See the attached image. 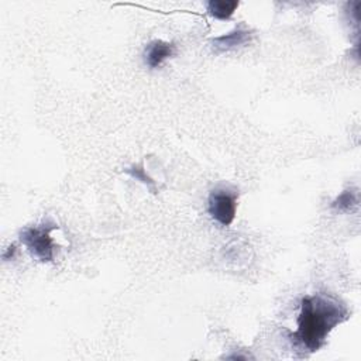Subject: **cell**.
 <instances>
[{"instance_id": "cell-5", "label": "cell", "mask_w": 361, "mask_h": 361, "mask_svg": "<svg viewBox=\"0 0 361 361\" xmlns=\"http://www.w3.org/2000/svg\"><path fill=\"white\" fill-rule=\"evenodd\" d=\"M174 44L171 43H165L161 40H156L153 43H150L146 48V64L150 68H160L165 59H168L170 57H172L174 54Z\"/></svg>"}, {"instance_id": "cell-8", "label": "cell", "mask_w": 361, "mask_h": 361, "mask_svg": "<svg viewBox=\"0 0 361 361\" xmlns=\"http://www.w3.org/2000/svg\"><path fill=\"white\" fill-rule=\"evenodd\" d=\"M357 203H358L357 192L353 189H347L333 200L332 207L339 212H347V210H351L354 206H357Z\"/></svg>"}, {"instance_id": "cell-4", "label": "cell", "mask_w": 361, "mask_h": 361, "mask_svg": "<svg viewBox=\"0 0 361 361\" xmlns=\"http://www.w3.org/2000/svg\"><path fill=\"white\" fill-rule=\"evenodd\" d=\"M251 40V33L246 29H236L225 36L221 37H216L212 44L216 52H226L230 50H235L237 47H242L247 43H250Z\"/></svg>"}, {"instance_id": "cell-7", "label": "cell", "mask_w": 361, "mask_h": 361, "mask_svg": "<svg viewBox=\"0 0 361 361\" xmlns=\"http://www.w3.org/2000/svg\"><path fill=\"white\" fill-rule=\"evenodd\" d=\"M124 172L128 174L131 178H134L135 181L142 182L153 193H157V192H159V188H157L156 181L146 172V170H144L142 164H134V165H131L130 168L124 170Z\"/></svg>"}, {"instance_id": "cell-3", "label": "cell", "mask_w": 361, "mask_h": 361, "mask_svg": "<svg viewBox=\"0 0 361 361\" xmlns=\"http://www.w3.org/2000/svg\"><path fill=\"white\" fill-rule=\"evenodd\" d=\"M239 193L229 186L214 188L209 195L207 210L212 218L222 226L233 223L237 210Z\"/></svg>"}, {"instance_id": "cell-6", "label": "cell", "mask_w": 361, "mask_h": 361, "mask_svg": "<svg viewBox=\"0 0 361 361\" xmlns=\"http://www.w3.org/2000/svg\"><path fill=\"white\" fill-rule=\"evenodd\" d=\"M239 8V2H228V0H212L207 3V12L219 20H228L233 16L236 9Z\"/></svg>"}, {"instance_id": "cell-1", "label": "cell", "mask_w": 361, "mask_h": 361, "mask_svg": "<svg viewBox=\"0 0 361 361\" xmlns=\"http://www.w3.org/2000/svg\"><path fill=\"white\" fill-rule=\"evenodd\" d=\"M348 318V311L337 298L327 294L307 297L301 304L298 329L293 334L295 344L314 353L319 350L329 333Z\"/></svg>"}, {"instance_id": "cell-2", "label": "cell", "mask_w": 361, "mask_h": 361, "mask_svg": "<svg viewBox=\"0 0 361 361\" xmlns=\"http://www.w3.org/2000/svg\"><path fill=\"white\" fill-rule=\"evenodd\" d=\"M54 229L55 225L52 223H41L24 228L20 232V242L36 258L44 263H50L55 256V243L51 237V232Z\"/></svg>"}]
</instances>
